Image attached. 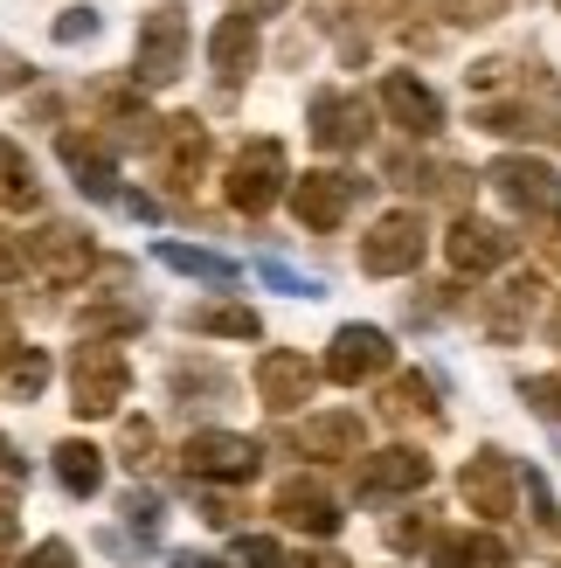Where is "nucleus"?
Masks as SVG:
<instances>
[{"label":"nucleus","instance_id":"nucleus-1","mask_svg":"<svg viewBox=\"0 0 561 568\" xmlns=\"http://www.w3.org/2000/svg\"><path fill=\"white\" fill-rule=\"evenodd\" d=\"M125 388H132V367L119 347H104V339H83V347L70 354V395H76V416H119L125 403Z\"/></svg>","mask_w":561,"mask_h":568},{"label":"nucleus","instance_id":"nucleus-2","mask_svg":"<svg viewBox=\"0 0 561 568\" xmlns=\"http://www.w3.org/2000/svg\"><path fill=\"white\" fill-rule=\"evenodd\" d=\"M424 250H430V230H424V215L416 209H388L368 236H360V271L368 277H402L424 264Z\"/></svg>","mask_w":561,"mask_h":568},{"label":"nucleus","instance_id":"nucleus-3","mask_svg":"<svg viewBox=\"0 0 561 568\" xmlns=\"http://www.w3.org/2000/svg\"><path fill=\"white\" fill-rule=\"evenodd\" d=\"M181 471L202 486H243V478H257V444L236 430H194L181 444Z\"/></svg>","mask_w":561,"mask_h":568},{"label":"nucleus","instance_id":"nucleus-4","mask_svg":"<svg viewBox=\"0 0 561 568\" xmlns=\"http://www.w3.org/2000/svg\"><path fill=\"white\" fill-rule=\"evenodd\" d=\"M277 194H285V146H277V139H249L230 166V209L264 215Z\"/></svg>","mask_w":561,"mask_h":568},{"label":"nucleus","instance_id":"nucleus-5","mask_svg":"<svg viewBox=\"0 0 561 568\" xmlns=\"http://www.w3.org/2000/svg\"><path fill=\"white\" fill-rule=\"evenodd\" d=\"M396 367V347H388V333L381 326H340L333 333V354H326V382H340V388H360V382H375Z\"/></svg>","mask_w":561,"mask_h":568},{"label":"nucleus","instance_id":"nucleus-6","mask_svg":"<svg viewBox=\"0 0 561 568\" xmlns=\"http://www.w3.org/2000/svg\"><path fill=\"white\" fill-rule=\"evenodd\" d=\"M21 257H28V271H42L49 284H83V271H91V236L83 230H70V222H42L35 236L21 243Z\"/></svg>","mask_w":561,"mask_h":568},{"label":"nucleus","instance_id":"nucleus-7","mask_svg":"<svg viewBox=\"0 0 561 568\" xmlns=\"http://www.w3.org/2000/svg\"><path fill=\"white\" fill-rule=\"evenodd\" d=\"M181 55H187V21L181 14H146V21H139V42H132V77L139 83H174L181 77Z\"/></svg>","mask_w":561,"mask_h":568},{"label":"nucleus","instance_id":"nucleus-8","mask_svg":"<svg viewBox=\"0 0 561 568\" xmlns=\"http://www.w3.org/2000/svg\"><path fill=\"white\" fill-rule=\"evenodd\" d=\"M368 98L360 91H319L313 104H305V125H313V139L326 153H347V146H360V139H368Z\"/></svg>","mask_w":561,"mask_h":568},{"label":"nucleus","instance_id":"nucleus-9","mask_svg":"<svg viewBox=\"0 0 561 568\" xmlns=\"http://www.w3.org/2000/svg\"><path fill=\"white\" fill-rule=\"evenodd\" d=\"M443 257H451L458 277H486L513 257V236L499 230V222H479V215H458L451 236H443Z\"/></svg>","mask_w":561,"mask_h":568},{"label":"nucleus","instance_id":"nucleus-10","mask_svg":"<svg viewBox=\"0 0 561 568\" xmlns=\"http://www.w3.org/2000/svg\"><path fill=\"white\" fill-rule=\"evenodd\" d=\"M313 388H319V367L305 361V354H292V347H271V354L257 361V395H264V409L292 416V409H305V403H313Z\"/></svg>","mask_w":561,"mask_h":568},{"label":"nucleus","instance_id":"nucleus-11","mask_svg":"<svg viewBox=\"0 0 561 568\" xmlns=\"http://www.w3.org/2000/svg\"><path fill=\"white\" fill-rule=\"evenodd\" d=\"M381 111H388V125L409 132V139H430L443 125V104L424 77H409V70H388L381 77Z\"/></svg>","mask_w":561,"mask_h":568},{"label":"nucleus","instance_id":"nucleus-12","mask_svg":"<svg viewBox=\"0 0 561 568\" xmlns=\"http://www.w3.org/2000/svg\"><path fill=\"white\" fill-rule=\"evenodd\" d=\"M465 499H471V514H486V520H507L513 514V493H520V471L507 450H479V458L465 465Z\"/></svg>","mask_w":561,"mask_h":568},{"label":"nucleus","instance_id":"nucleus-13","mask_svg":"<svg viewBox=\"0 0 561 568\" xmlns=\"http://www.w3.org/2000/svg\"><path fill=\"white\" fill-rule=\"evenodd\" d=\"M354 486H360V499L416 493V486H430V458H424V450H409V444L375 450V458H360V465H354Z\"/></svg>","mask_w":561,"mask_h":568},{"label":"nucleus","instance_id":"nucleus-14","mask_svg":"<svg viewBox=\"0 0 561 568\" xmlns=\"http://www.w3.org/2000/svg\"><path fill=\"white\" fill-rule=\"evenodd\" d=\"M354 194H360V181H347V174H305L298 187H292V215L305 222V230H340L347 222V209H354Z\"/></svg>","mask_w":561,"mask_h":568},{"label":"nucleus","instance_id":"nucleus-15","mask_svg":"<svg viewBox=\"0 0 561 568\" xmlns=\"http://www.w3.org/2000/svg\"><path fill=\"white\" fill-rule=\"evenodd\" d=\"M55 153H63V166L76 174V187L91 194V202H125V194H119V166H111V146L98 132H63Z\"/></svg>","mask_w":561,"mask_h":568},{"label":"nucleus","instance_id":"nucleus-16","mask_svg":"<svg viewBox=\"0 0 561 568\" xmlns=\"http://www.w3.org/2000/svg\"><path fill=\"white\" fill-rule=\"evenodd\" d=\"M271 514L285 520V527H298V534H340V506H333V493L319 486V478H285L277 486V499H271Z\"/></svg>","mask_w":561,"mask_h":568},{"label":"nucleus","instance_id":"nucleus-17","mask_svg":"<svg viewBox=\"0 0 561 568\" xmlns=\"http://www.w3.org/2000/svg\"><path fill=\"white\" fill-rule=\"evenodd\" d=\"M541 298H548L541 271H520V277H507V284L492 292V305H486V333L499 339V347H513V339L527 333V320L541 312Z\"/></svg>","mask_w":561,"mask_h":568},{"label":"nucleus","instance_id":"nucleus-18","mask_svg":"<svg viewBox=\"0 0 561 568\" xmlns=\"http://www.w3.org/2000/svg\"><path fill=\"white\" fill-rule=\"evenodd\" d=\"M513 548L486 527H443L430 541V568H507Z\"/></svg>","mask_w":561,"mask_h":568},{"label":"nucleus","instance_id":"nucleus-19","mask_svg":"<svg viewBox=\"0 0 561 568\" xmlns=\"http://www.w3.org/2000/svg\"><path fill=\"white\" fill-rule=\"evenodd\" d=\"M492 187H499V202H513V209H554V174L541 160H527V153H507V160H492V174H486Z\"/></svg>","mask_w":561,"mask_h":568},{"label":"nucleus","instance_id":"nucleus-20","mask_svg":"<svg viewBox=\"0 0 561 568\" xmlns=\"http://www.w3.org/2000/svg\"><path fill=\"white\" fill-rule=\"evenodd\" d=\"M208 63L222 83H243L257 70V14H222L215 36H208Z\"/></svg>","mask_w":561,"mask_h":568},{"label":"nucleus","instance_id":"nucleus-21","mask_svg":"<svg viewBox=\"0 0 561 568\" xmlns=\"http://www.w3.org/2000/svg\"><path fill=\"white\" fill-rule=\"evenodd\" d=\"M202 174H208V132L194 119H174V125H166V153H160V181H174L187 194Z\"/></svg>","mask_w":561,"mask_h":568},{"label":"nucleus","instance_id":"nucleus-22","mask_svg":"<svg viewBox=\"0 0 561 568\" xmlns=\"http://www.w3.org/2000/svg\"><path fill=\"white\" fill-rule=\"evenodd\" d=\"M305 458H360V416L354 409H326V416H305L298 430Z\"/></svg>","mask_w":561,"mask_h":568},{"label":"nucleus","instance_id":"nucleus-23","mask_svg":"<svg viewBox=\"0 0 561 568\" xmlns=\"http://www.w3.org/2000/svg\"><path fill=\"white\" fill-rule=\"evenodd\" d=\"M55 478H63V493L70 499H91L98 486H104V450L98 444H55Z\"/></svg>","mask_w":561,"mask_h":568},{"label":"nucleus","instance_id":"nucleus-24","mask_svg":"<svg viewBox=\"0 0 561 568\" xmlns=\"http://www.w3.org/2000/svg\"><path fill=\"white\" fill-rule=\"evenodd\" d=\"M381 416L388 423H437V403H430V382L424 375H396L381 395Z\"/></svg>","mask_w":561,"mask_h":568},{"label":"nucleus","instance_id":"nucleus-25","mask_svg":"<svg viewBox=\"0 0 561 568\" xmlns=\"http://www.w3.org/2000/svg\"><path fill=\"white\" fill-rule=\"evenodd\" d=\"M187 326H194V333H215V339H257V333H264L249 305H194Z\"/></svg>","mask_w":561,"mask_h":568},{"label":"nucleus","instance_id":"nucleus-26","mask_svg":"<svg viewBox=\"0 0 561 568\" xmlns=\"http://www.w3.org/2000/svg\"><path fill=\"white\" fill-rule=\"evenodd\" d=\"M0 209H35V166L21 160L14 139H0Z\"/></svg>","mask_w":561,"mask_h":568},{"label":"nucleus","instance_id":"nucleus-27","mask_svg":"<svg viewBox=\"0 0 561 568\" xmlns=\"http://www.w3.org/2000/svg\"><path fill=\"white\" fill-rule=\"evenodd\" d=\"M160 264H166V271H187V277H208V284H236V264H230V257H215V250L160 243Z\"/></svg>","mask_w":561,"mask_h":568},{"label":"nucleus","instance_id":"nucleus-28","mask_svg":"<svg viewBox=\"0 0 561 568\" xmlns=\"http://www.w3.org/2000/svg\"><path fill=\"white\" fill-rule=\"evenodd\" d=\"M479 125L499 139H548V119H534L527 104H479Z\"/></svg>","mask_w":561,"mask_h":568},{"label":"nucleus","instance_id":"nucleus-29","mask_svg":"<svg viewBox=\"0 0 561 568\" xmlns=\"http://www.w3.org/2000/svg\"><path fill=\"white\" fill-rule=\"evenodd\" d=\"M0 388H8L14 403H35V395L49 388V354H35V347H28V354L8 367V382H0Z\"/></svg>","mask_w":561,"mask_h":568},{"label":"nucleus","instance_id":"nucleus-30","mask_svg":"<svg viewBox=\"0 0 561 568\" xmlns=\"http://www.w3.org/2000/svg\"><path fill=\"white\" fill-rule=\"evenodd\" d=\"M437 534H443V527H437L430 514H409V520H388V548H402V555H409V548H430Z\"/></svg>","mask_w":561,"mask_h":568},{"label":"nucleus","instance_id":"nucleus-31","mask_svg":"<svg viewBox=\"0 0 561 568\" xmlns=\"http://www.w3.org/2000/svg\"><path fill=\"white\" fill-rule=\"evenodd\" d=\"M520 395H527V409H534V416L561 423V367H554V375H534V382H520Z\"/></svg>","mask_w":561,"mask_h":568},{"label":"nucleus","instance_id":"nucleus-32","mask_svg":"<svg viewBox=\"0 0 561 568\" xmlns=\"http://www.w3.org/2000/svg\"><path fill=\"white\" fill-rule=\"evenodd\" d=\"M83 333H139L132 305H83Z\"/></svg>","mask_w":561,"mask_h":568},{"label":"nucleus","instance_id":"nucleus-33","mask_svg":"<svg viewBox=\"0 0 561 568\" xmlns=\"http://www.w3.org/2000/svg\"><path fill=\"white\" fill-rule=\"evenodd\" d=\"M119 450H125V465H132V471H139V465H153V450H160L153 423H125V430H119Z\"/></svg>","mask_w":561,"mask_h":568},{"label":"nucleus","instance_id":"nucleus-34","mask_svg":"<svg viewBox=\"0 0 561 568\" xmlns=\"http://www.w3.org/2000/svg\"><path fill=\"white\" fill-rule=\"evenodd\" d=\"M264 284H277V292H292V298H319L313 277H298L292 264H277V257H264Z\"/></svg>","mask_w":561,"mask_h":568},{"label":"nucleus","instance_id":"nucleus-35","mask_svg":"<svg viewBox=\"0 0 561 568\" xmlns=\"http://www.w3.org/2000/svg\"><path fill=\"white\" fill-rule=\"evenodd\" d=\"M499 8L492 0H443V21H458V28H479V21H492Z\"/></svg>","mask_w":561,"mask_h":568},{"label":"nucleus","instance_id":"nucleus-36","mask_svg":"<svg viewBox=\"0 0 561 568\" xmlns=\"http://www.w3.org/2000/svg\"><path fill=\"white\" fill-rule=\"evenodd\" d=\"M527 499H534V520H541L548 534H561V514H554V493L541 486V478H534V471H527Z\"/></svg>","mask_w":561,"mask_h":568},{"label":"nucleus","instance_id":"nucleus-37","mask_svg":"<svg viewBox=\"0 0 561 568\" xmlns=\"http://www.w3.org/2000/svg\"><path fill=\"white\" fill-rule=\"evenodd\" d=\"M83 36H98V14L91 8H70L63 21H55V42H83Z\"/></svg>","mask_w":561,"mask_h":568},{"label":"nucleus","instance_id":"nucleus-38","mask_svg":"<svg viewBox=\"0 0 561 568\" xmlns=\"http://www.w3.org/2000/svg\"><path fill=\"white\" fill-rule=\"evenodd\" d=\"M125 520H132L139 534H160V499H146V493H132V499H125Z\"/></svg>","mask_w":561,"mask_h":568},{"label":"nucleus","instance_id":"nucleus-39","mask_svg":"<svg viewBox=\"0 0 561 568\" xmlns=\"http://www.w3.org/2000/svg\"><path fill=\"white\" fill-rule=\"evenodd\" d=\"M243 568H285V548L257 534V541H243Z\"/></svg>","mask_w":561,"mask_h":568},{"label":"nucleus","instance_id":"nucleus-40","mask_svg":"<svg viewBox=\"0 0 561 568\" xmlns=\"http://www.w3.org/2000/svg\"><path fill=\"white\" fill-rule=\"evenodd\" d=\"M21 568H76V555H70V541H42Z\"/></svg>","mask_w":561,"mask_h":568},{"label":"nucleus","instance_id":"nucleus-41","mask_svg":"<svg viewBox=\"0 0 561 568\" xmlns=\"http://www.w3.org/2000/svg\"><path fill=\"white\" fill-rule=\"evenodd\" d=\"M21 478H28V458H21L8 437H0V486H21Z\"/></svg>","mask_w":561,"mask_h":568},{"label":"nucleus","instance_id":"nucleus-42","mask_svg":"<svg viewBox=\"0 0 561 568\" xmlns=\"http://www.w3.org/2000/svg\"><path fill=\"white\" fill-rule=\"evenodd\" d=\"M285 568H347V555H333V548H319V555H292Z\"/></svg>","mask_w":561,"mask_h":568},{"label":"nucleus","instance_id":"nucleus-43","mask_svg":"<svg viewBox=\"0 0 561 568\" xmlns=\"http://www.w3.org/2000/svg\"><path fill=\"white\" fill-rule=\"evenodd\" d=\"M471 77V91H492V83H507V63H479V70H465Z\"/></svg>","mask_w":561,"mask_h":568},{"label":"nucleus","instance_id":"nucleus-44","mask_svg":"<svg viewBox=\"0 0 561 568\" xmlns=\"http://www.w3.org/2000/svg\"><path fill=\"white\" fill-rule=\"evenodd\" d=\"M14 534H21V527H14V506H8V499H0V561H8V555H14Z\"/></svg>","mask_w":561,"mask_h":568},{"label":"nucleus","instance_id":"nucleus-45","mask_svg":"<svg viewBox=\"0 0 561 568\" xmlns=\"http://www.w3.org/2000/svg\"><path fill=\"white\" fill-rule=\"evenodd\" d=\"M0 83H21V63H14L8 49H0Z\"/></svg>","mask_w":561,"mask_h":568},{"label":"nucleus","instance_id":"nucleus-46","mask_svg":"<svg viewBox=\"0 0 561 568\" xmlns=\"http://www.w3.org/2000/svg\"><path fill=\"white\" fill-rule=\"evenodd\" d=\"M21 361V347H14V333H0V367H14Z\"/></svg>","mask_w":561,"mask_h":568},{"label":"nucleus","instance_id":"nucleus-47","mask_svg":"<svg viewBox=\"0 0 561 568\" xmlns=\"http://www.w3.org/2000/svg\"><path fill=\"white\" fill-rule=\"evenodd\" d=\"M14 264H21V250H14V243H0V277H8Z\"/></svg>","mask_w":561,"mask_h":568},{"label":"nucleus","instance_id":"nucleus-48","mask_svg":"<svg viewBox=\"0 0 561 568\" xmlns=\"http://www.w3.org/2000/svg\"><path fill=\"white\" fill-rule=\"evenodd\" d=\"M548 339L561 347V298H554V312H548Z\"/></svg>","mask_w":561,"mask_h":568},{"label":"nucleus","instance_id":"nucleus-49","mask_svg":"<svg viewBox=\"0 0 561 568\" xmlns=\"http://www.w3.org/2000/svg\"><path fill=\"white\" fill-rule=\"evenodd\" d=\"M181 568H222V561H208V555H181Z\"/></svg>","mask_w":561,"mask_h":568},{"label":"nucleus","instance_id":"nucleus-50","mask_svg":"<svg viewBox=\"0 0 561 568\" xmlns=\"http://www.w3.org/2000/svg\"><path fill=\"white\" fill-rule=\"evenodd\" d=\"M548 139H554V146H561V119H548Z\"/></svg>","mask_w":561,"mask_h":568},{"label":"nucleus","instance_id":"nucleus-51","mask_svg":"<svg viewBox=\"0 0 561 568\" xmlns=\"http://www.w3.org/2000/svg\"><path fill=\"white\" fill-rule=\"evenodd\" d=\"M554 215H561V187H554Z\"/></svg>","mask_w":561,"mask_h":568}]
</instances>
